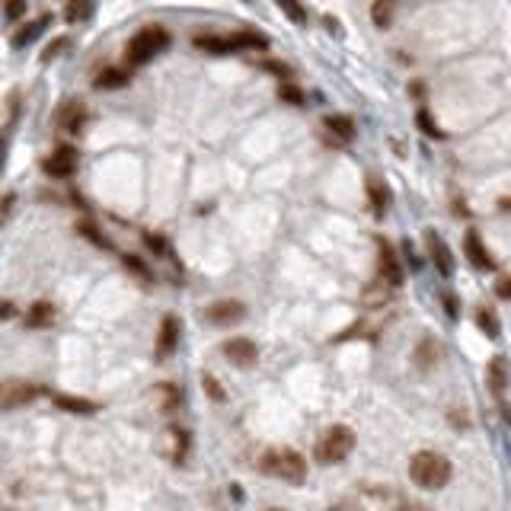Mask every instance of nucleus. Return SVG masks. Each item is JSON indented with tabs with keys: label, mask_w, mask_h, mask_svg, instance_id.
Listing matches in <instances>:
<instances>
[{
	"label": "nucleus",
	"mask_w": 511,
	"mask_h": 511,
	"mask_svg": "<svg viewBox=\"0 0 511 511\" xmlns=\"http://www.w3.org/2000/svg\"><path fill=\"white\" fill-rule=\"evenodd\" d=\"M451 460L438 451H419L412 460H409V476L419 489H444L451 483Z\"/></svg>",
	"instance_id": "1"
},
{
	"label": "nucleus",
	"mask_w": 511,
	"mask_h": 511,
	"mask_svg": "<svg viewBox=\"0 0 511 511\" xmlns=\"http://www.w3.org/2000/svg\"><path fill=\"white\" fill-rule=\"evenodd\" d=\"M259 470L265 473V476L300 485L307 479V460L300 457L294 447H272V451H265L259 457Z\"/></svg>",
	"instance_id": "2"
},
{
	"label": "nucleus",
	"mask_w": 511,
	"mask_h": 511,
	"mask_svg": "<svg viewBox=\"0 0 511 511\" xmlns=\"http://www.w3.org/2000/svg\"><path fill=\"white\" fill-rule=\"evenodd\" d=\"M166 48H170V32L163 26H144L141 32H134V38H128L125 61L134 64V67H144Z\"/></svg>",
	"instance_id": "3"
},
{
	"label": "nucleus",
	"mask_w": 511,
	"mask_h": 511,
	"mask_svg": "<svg viewBox=\"0 0 511 511\" xmlns=\"http://www.w3.org/2000/svg\"><path fill=\"white\" fill-rule=\"evenodd\" d=\"M351 447H355V432H351L348 425H332L329 432L317 441L313 457H317V463L332 466V463H342V460L351 454Z\"/></svg>",
	"instance_id": "4"
},
{
	"label": "nucleus",
	"mask_w": 511,
	"mask_h": 511,
	"mask_svg": "<svg viewBox=\"0 0 511 511\" xmlns=\"http://www.w3.org/2000/svg\"><path fill=\"white\" fill-rule=\"evenodd\" d=\"M38 396H42V387L23 380V377L0 380V409H23V406H29V402H35Z\"/></svg>",
	"instance_id": "5"
},
{
	"label": "nucleus",
	"mask_w": 511,
	"mask_h": 511,
	"mask_svg": "<svg viewBox=\"0 0 511 511\" xmlns=\"http://www.w3.org/2000/svg\"><path fill=\"white\" fill-rule=\"evenodd\" d=\"M42 170L48 172L51 179H70L80 170V150H77L74 144H57L55 150L42 160Z\"/></svg>",
	"instance_id": "6"
},
{
	"label": "nucleus",
	"mask_w": 511,
	"mask_h": 511,
	"mask_svg": "<svg viewBox=\"0 0 511 511\" xmlns=\"http://www.w3.org/2000/svg\"><path fill=\"white\" fill-rule=\"evenodd\" d=\"M243 317H246V304H240V300H233V297L214 300L211 307H204V319H208L211 326H233V323H240Z\"/></svg>",
	"instance_id": "7"
},
{
	"label": "nucleus",
	"mask_w": 511,
	"mask_h": 511,
	"mask_svg": "<svg viewBox=\"0 0 511 511\" xmlns=\"http://www.w3.org/2000/svg\"><path fill=\"white\" fill-rule=\"evenodd\" d=\"M221 351L233 368H253V364L259 361V348H256V342L253 339H246V336L227 339V342L221 345Z\"/></svg>",
	"instance_id": "8"
},
{
	"label": "nucleus",
	"mask_w": 511,
	"mask_h": 511,
	"mask_svg": "<svg viewBox=\"0 0 511 511\" xmlns=\"http://www.w3.org/2000/svg\"><path fill=\"white\" fill-rule=\"evenodd\" d=\"M179 336H182V326H179V317L176 313H166L163 319H160V329H157V358H170L172 351H176L179 345Z\"/></svg>",
	"instance_id": "9"
},
{
	"label": "nucleus",
	"mask_w": 511,
	"mask_h": 511,
	"mask_svg": "<svg viewBox=\"0 0 511 511\" xmlns=\"http://www.w3.org/2000/svg\"><path fill=\"white\" fill-rule=\"evenodd\" d=\"M463 249H466V259H470L473 265L479 268V272H492V268H495V262H492L489 249H485L483 236H479L476 230H466V236H463Z\"/></svg>",
	"instance_id": "10"
},
{
	"label": "nucleus",
	"mask_w": 511,
	"mask_h": 511,
	"mask_svg": "<svg viewBox=\"0 0 511 511\" xmlns=\"http://www.w3.org/2000/svg\"><path fill=\"white\" fill-rule=\"evenodd\" d=\"M425 243H428V253H432V262H434V268H438L441 275H454V256H451V249H447V243L441 240L434 230H428L425 233Z\"/></svg>",
	"instance_id": "11"
},
{
	"label": "nucleus",
	"mask_w": 511,
	"mask_h": 511,
	"mask_svg": "<svg viewBox=\"0 0 511 511\" xmlns=\"http://www.w3.org/2000/svg\"><path fill=\"white\" fill-rule=\"evenodd\" d=\"M377 246H380V278L387 281L390 287L402 285V268H400V259H396L393 246H390L387 240H377Z\"/></svg>",
	"instance_id": "12"
},
{
	"label": "nucleus",
	"mask_w": 511,
	"mask_h": 511,
	"mask_svg": "<svg viewBox=\"0 0 511 511\" xmlns=\"http://www.w3.org/2000/svg\"><path fill=\"white\" fill-rule=\"evenodd\" d=\"M55 319H57V310L51 300H35L26 310V326L29 329H48V326H55Z\"/></svg>",
	"instance_id": "13"
},
{
	"label": "nucleus",
	"mask_w": 511,
	"mask_h": 511,
	"mask_svg": "<svg viewBox=\"0 0 511 511\" xmlns=\"http://www.w3.org/2000/svg\"><path fill=\"white\" fill-rule=\"evenodd\" d=\"M444 358V348H441V342L438 339H422L419 345H415V355H412V361H415V368H422V370H432L434 364Z\"/></svg>",
	"instance_id": "14"
},
{
	"label": "nucleus",
	"mask_w": 511,
	"mask_h": 511,
	"mask_svg": "<svg viewBox=\"0 0 511 511\" xmlns=\"http://www.w3.org/2000/svg\"><path fill=\"white\" fill-rule=\"evenodd\" d=\"M87 121H89V115L80 102H67V106L61 109V115H57V125H61L67 134H83Z\"/></svg>",
	"instance_id": "15"
},
{
	"label": "nucleus",
	"mask_w": 511,
	"mask_h": 511,
	"mask_svg": "<svg viewBox=\"0 0 511 511\" xmlns=\"http://www.w3.org/2000/svg\"><path fill=\"white\" fill-rule=\"evenodd\" d=\"M131 83V70L128 67H102L99 74H96L93 87L96 89H121Z\"/></svg>",
	"instance_id": "16"
},
{
	"label": "nucleus",
	"mask_w": 511,
	"mask_h": 511,
	"mask_svg": "<svg viewBox=\"0 0 511 511\" xmlns=\"http://www.w3.org/2000/svg\"><path fill=\"white\" fill-rule=\"evenodd\" d=\"M48 26H51V16H48V13H42V16H35V19H32V23H26L23 29H19L16 35H13V48H26V45H32L38 35H42L45 29H48Z\"/></svg>",
	"instance_id": "17"
},
{
	"label": "nucleus",
	"mask_w": 511,
	"mask_h": 511,
	"mask_svg": "<svg viewBox=\"0 0 511 511\" xmlns=\"http://www.w3.org/2000/svg\"><path fill=\"white\" fill-rule=\"evenodd\" d=\"M192 45H195L198 51H208V55H233L236 51L230 35H195Z\"/></svg>",
	"instance_id": "18"
},
{
	"label": "nucleus",
	"mask_w": 511,
	"mask_h": 511,
	"mask_svg": "<svg viewBox=\"0 0 511 511\" xmlns=\"http://www.w3.org/2000/svg\"><path fill=\"white\" fill-rule=\"evenodd\" d=\"M55 402L57 409H64V412H70V415H89V412H96V402H89V400H80V396H67V393H55Z\"/></svg>",
	"instance_id": "19"
},
{
	"label": "nucleus",
	"mask_w": 511,
	"mask_h": 511,
	"mask_svg": "<svg viewBox=\"0 0 511 511\" xmlns=\"http://www.w3.org/2000/svg\"><path fill=\"white\" fill-rule=\"evenodd\" d=\"M230 38H233V45H236V51H265L268 48V38L265 35H259V32H253V29H240V32H230Z\"/></svg>",
	"instance_id": "20"
},
{
	"label": "nucleus",
	"mask_w": 511,
	"mask_h": 511,
	"mask_svg": "<svg viewBox=\"0 0 511 511\" xmlns=\"http://www.w3.org/2000/svg\"><path fill=\"white\" fill-rule=\"evenodd\" d=\"M323 125H326V131L336 134L339 141H351V138H355V121H351L348 115H326Z\"/></svg>",
	"instance_id": "21"
},
{
	"label": "nucleus",
	"mask_w": 511,
	"mask_h": 511,
	"mask_svg": "<svg viewBox=\"0 0 511 511\" xmlns=\"http://www.w3.org/2000/svg\"><path fill=\"white\" fill-rule=\"evenodd\" d=\"M96 10V0H70L67 6H64V19L67 23H83V19H89Z\"/></svg>",
	"instance_id": "22"
},
{
	"label": "nucleus",
	"mask_w": 511,
	"mask_h": 511,
	"mask_svg": "<svg viewBox=\"0 0 511 511\" xmlns=\"http://www.w3.org/2000/svg\"><path fill=\"white\" fill-rule=\"evenodd\" d=\"M368 198H370V208H374V214H383L390 204V192L383 189V182H377V179H368Z\"/></svg>",
	"instance_id": "23"
},
{
	"label": "nucleus",
	"mask_w": 511,
	"mask_h": 511,
	"mask_svg": "<svg viewBox=\"0 0 511 511\" xmlns=\"http://www.w3.org/2000/svg\"><path fill=\"white\" fill-rule=\"evenodd\" d=\"M393 4L396 0H374V6H370V19H374L377 29H387L390 19H393Z\"/></svg>",
	"instance_id": "24"
},
{
	"label": "nucleus",
	"mask_w": 511,
	"mask_h": 511,
	"mask_svg": "<svg viewBox=\"0 0 511 511\" xmlns=\"http://www.w3.org/2000/svg\"><path fill=\"white\" fill-rule=\"evenodd\" d=\"M505 383H508V374H505V361H502V358H495V361L489 364V390H492V396H502Z\"/></svg>",
	"instance_id": "25"
},
{
	"label": "nucleus",
	"mask_w": 511,
	"mask_h": 511,
	"mask_svg": "<svg viewBox=\"0 0 511 511\" xmlns=\"http://www.w3.org/2000/svg\"><path fill=\"white\" fill-rule=\"evenodd\" d=\"M415 125H419L422 131H425L428 138H434V141H441V138H444V131H441V128H438V121L432 119V112H428L425 106H422L419 112H415Z\"/></svg>",
	"instance_id": "26"
},
{
	"label": "nucleus",
	"mask_w": 511,
	"mask_h": 511,
	"mask_svg": "<svg viewBox=\"0 0 511 511\" xmlns=\"http://www.w3.org/2000/svg\"><path fill=\"white\" fill-rule=\"evenodd\" d=\"M278 99L287 102V106H304V93H300V87L297 83H291V80L278 83Z\"/></svg>",
	"instance_id": "27"
},
{
	"label": "nucleus",
	"mask_w": 511,
	"mask_h": 511,
	"mask_svg": "<svg viewBox=\"0 0 511 511\" xmlns=\"http://www.w3.org/2000/svg\"><path fill=\"white\" fill-rule=\"evenodd\" d=\"M275 4L281 6V13H285L291 23H297V26L307 23V10H304V4H300V0H275Z\"/></svg>",
	"instance_id": "28"
},
{
	"label": "nucleus",
	"mask_w": 511,
	"mask_h": 511,
	"mask_svg": "<svg viewBox=\"0 0 511 511\" xmlns=\"http://www.w3.org/2000/svg\"><path fill=\"white\" fill-rule=\"evenodd\" d=\"M77 233H80V236H87V240H89V243H96L99 249H112V243H109L106 236H102L99 230H96L89 221H80V224H77Z\"/></svg>",
	"instance_id": "29"
},
{
	"label": "nucleus",
	"mask_w": 511,
	"mask_h": 511,
	"mask_svg": "<svg viewBox=\"0 0 511 511\" xmlns=\"http://www.w3.org/2000/svg\"><path fill=\"white\" fill-rule=\"evenodd\" d=\"M476 323H479V329H483L489 339H495V336H498L495 317H492V310H489V307H479V310H476Z\"/></svg>",
	"instance_id": "30"
},
{
	"label": "nucleus",
	"mask_w": 511,
	"mask_h": 511,
	"mask_svg": "<svg viewBox=\"0 0 511 511\" xmlns=\"http://www.w3.org/2000/svg\"><path fill=\"white\" fill-rule=\"evenodd\" d=\"M202 387H204V393H208L214 402H224V400H227V390L221 387V380H217L214 374H204V377H202Z\"/></svg>",
	"instance_id": "31"
},
{
	"label": "nucleus",
	"mask_w": 511,
	"mask_h": 511,
	"mask_svg": "<svg viewBox=\"0 0 511 511\" xmlns=\"http://www.w3.org/2000/svg\"><path fill=\"white\" fill-rule=\"evenodd\" d=\"M121 262H125V268L131 275H138V278H144V281H153V272L138 259V256H121Z\"/></svg>",
	"instance_id": "32"
},
{
	"label": "nucleus",
	"mask_w": 511,
	"mask_h": 511,
	"mask_svg": "<svg viewBox=\"0 0 511 511\" xmlns=\"http://www.w3.org/2000/svg\"><path fill=\"white\" fill-rule=\"evenodd\" d=\"M157 390L166 396V400H163V406H166V409H176V406H179V400H182V393H179L176 383H160Z\"/></svg>",
	"instance_id": "33"
},
{
	"label": "nucleus",
	"mask_w": 511,
	"mask_h": 511,
	"mask_svg": "<svg viewBox=\"0 0 511 511\" xmlns=\"http://www.w3.org/2000/svg\"><path fill=\"white\" fill-rule=\"evenodd\" d=\"M23 13H26V0H4V16H6V23L19 19Z\"/></svg>",
	"instance_id": "34"
},
{
	"label": "nucleus",
	"mask_w": 511,
	"mask_h": 511,
	"mask_svg": "<svg viewBox=\"0 0 511 511\" xmlns=\"http://www.w3.org/2000/svg\"><path fill=\"white\" fill-rule=\"evenodd\" d=\"M144 243L153 249L157 256H170V243L163 240V236H157V233H144Z\"/></svg>",
	"instance_id": "35"
},
{
	"label": "nucleus",
	"mask_w": 511,
	"mask_h": 511,
	"mask_svg": "<svg viewBox=\"0 0 511 511\" xmlns=\"http://www.w3.org/2000/svg\"><path fill=\"white\" fill-rule=\"evenodd\" d=\"M262 67H265L268 74H278L281 80H291V67H287V64H281V61H262Z\"/></svg>",
	"instance_id": "36"
},
{
	"label": "nucleus",
	"mask_w": 511,
	"mask_h": 511,
	"mask_svg": "<svg viewBox=\"0 0 511 511\" xmlns=\"http://www.w3.org/2000/svg\"><path fill=\"white\" fill-rule=\"evenodd\" d=\"M64 48H67V38H55V42L42 51V61H55V55H61Z\"/></svg>",
	"instance_id": "37"
},
{
	"label": "nucleus",
	"mask_w": 511,
	"mask_h": 511,
	"mask_svg": "<svg viewBox=\"0 0 511 511\" xmlns=\"http://www.w3.org/2000/svg\"><path fill=\"white\" fill-rule=\"evenodd\" d=\"M13 317H16V304H13V300H0V323L13 319Z\"/></svg>",
	"instance_id": "38"
},
{
	"label": "nucleus",
	"mask_w": 511,
	"mask_h": 511,
	"mask_svg": "<svg viewBox=\"0 0 511 511\" xmlns=\"http://www.w3.org/2000/svg\"><path fill=\"white\" fill-rule=\"evenodd\" d=\"M396 511H428L422 502H412V498H402L400 505H396Z\"/></svg>",
	"instance_id": "39"
},
{
	"label": "nucleus",
	"mask_w": 511,
	"mask_h": 511,
	"mask_svg": "<svg viewBox=\"0 0 511 511\" xmlns=\"http://www.w3.org/2000/svg\"><path fill=\"white\" fill-rule=\"evenodd\" d=\"M495 294H498L502 300H511V278H502V281H498V285H495Z\"/></svg>",
	"instance_id": "40"
},
{
	"label": "nucleus",
	"mask_w": 511,
	"mask_h": 511,
	"mask_svg": "<svg viewBox=\"0 0 511 511\" xmlns=\"http://www.w3.org/2000/svg\"><path fill=\"white\" fill-rule=\"evenodd\" d=\"M444 310L451 313V317H457V310H460V304H457V297L454 294H444Z\"/></svg>",
	"instance_id": "41"
},
{
	"label": "nucleus",
	"mask_w": 511,
	"mask_h": 511,
	"mask_svg": "<svg viewBox=\"0 0 511 511\" xmlns=\"http://www.w3.org/2000/svg\"><path fill=\"white\" fill-rule=\"evenodd\" d=\"M6 147H10V138H6V131H0V170L6 163Z\"/></svg>",
	"instance_id": "42"
},
{
	"label": "nucleus",
	"mask_w": 511,
	"mask_h": 511,
	"mask_svg": "<svg viewBox=\"0 0 511 511\" xmlns=\"http://www.w3.org/2000/svg\"><path fill=\"white\" fill-rule=\"evenodd\" d=\"M409 93H412L415 99H422V96H425V83H422V80H412V87H409Z\"/></svg>",
	"instance_id": "43"
},
{
	"label": "nucleus",
	"mask_w": 511,
	"mask_h": 511,
	"mask_svg": "<svg viewBox=\"0 0 511 511\" xmlns=\"http://www.w3.org/2000/svg\"><path fill=\"white\" fill-rule=\"evenodd\" d=\"M329 511H358V505L355 502H336Z\"/></svg>",
	"instance_id": "44"
},
{
	"label": "nucleus",
	"mask_w": 511,
	"mask_h": 511,
	"mask_svg": "<svg viewBox=\"0 0 511 511\" xmlns=\"http://www.w3.org/2000/svg\"><path fill=\"white\" fill-rule=\"evenodd\" d=\"M262 511H287V508H262Z\"/></svg>",
	"instance_id": "45"
}]
</instances>
